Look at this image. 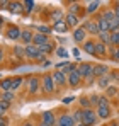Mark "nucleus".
I'll use <instances>...</instances> for the list:
<instances>
[{
    "mask_svg": "<svg viewBox=\"0 0 119 126\" xmlns=\"http://www.w3.org/2000/svg\"><path fill=\"white\" fill-rule=\"evenodd\" d=\"M24 84L29 97H36L38 94H41V75H27Z\"/></svg>",
    "mask_w": 119,
    "mask_h": 126,
    "instance_id": "f257e3e1",
    "label": "nucleus"
},
{
    "mask_svg": "<svg viewBox=\"0 0 119 126\" xmlns=\"http://www.w3.org/2000/svg\"><path fill=\"white\" fill-rule=\"evenodd\" d=\"M56 85L53 80V75L51 73H43L41 75V94L46 95V97H51L55 92H56Z\"/></svg>",
    "mask_w": 119,
    "mask_h": 126,
    "instance_id": "f03ea898",
    "label": "nucleus"
},
{
    "mask_svg": "<svg viewBox=\"0 0 119 126\" xmlns=\"http://www.w3.org/2000/svg\"><path fill=\"white\" fill-rule=\"evenodd\" d=\"M24 53H26V60H34V62H46V55L41 53V49L34 44H27L24 46Z\"/></svg>",
    "mask_w": 119,
    "mask_h": 126,
    "instance_id": "7ed1b4c3",
    "label": "nucleus"
},
{
    "mask_svg": "<svg viewBox=\"0 0 119 126\" xmlns=\"http://www.w3.org/2000/svg\"><path fill=\"white\" fill-rule=\"evenodd\" d=\"M20 34H22V29L17 24H14V22L5 24V38L7 39H10V41H20Z\"/></svg>",
    "mask_w": 119,
    "mask_h": 126,
    "instance_id": "20e7f679",
    "label": "nucleus"
},
{
    "mask_svg": "<svg viewBox=\"0 0 119 126\" xmlns=\"http://www.w3.org/2000/svg\"><path fill=\"white\" fill-rule=\"evenodd\" d=\"M51 75H53V80H55V85H56L58 90L65 89V87H68V77L65 75V72H61V70H55V72H51Z\"/></svg>",
    "mask_w": 119,
    "mask_h": 126,
    "instance_id": "39448f33",
    "label": "nucleus"
},
{
    "mask_svg": "<svg viewBox=\"0 0 119 126\" xmlns=\"http://www.w3.org/2000/svg\"><path fill=\"white\" fill-rule=\"evenodd\" d=\"M82 123H83L85 126H94L95 123H97V111H94L92 107H90V109H83Z\"/></svg>",
    "mask_w": 119,
    "mask_h": 126,
    "instance_id": "423d86ee",
    "label": "nucleus"
},
{
    "mask_svg": "<svg viewBox=\"0 0 119 126\" xmlns=\"http://www.w3.org/2000/svg\"><path fill=\"white\" fill-rule=\"evenodd\" d=\"M83 29H85L87 34H90L92 38H97V36H99V27H97V22H95L94 17L83 21Z\"/></svg>",
    "mask_w": 119,
    "mask_h": 126,
    "instance_id": "0eeeda50",
    "label": "nucleus"
},
{
    "mask_svg": "<svg viewBox=\"0 0 119 126\" xmlns=\"http://www.w3.org/2000/svg\"><path fill=\"white\" fill-rule=\"evenodd\" d=\"M72 38H73V41L77 43V44H83V43L89 39V34H87V31L83 29V26H80V27H77V29L73 31Z\"/></svg>",
    "mask_w": 119,
    "mask_h": 126,
    "instance_id": "6e6552de",
    "label": "nucleus"
},
{
    "mask_svg": "<svg viewBox=\"0 0 119 126\" xmlns=\"http://www.w3.org/2000/svg\"><path fill=\"white\" fill-rule=\"evenodd\" d=\"M41 123H44V125H48V126H56L58 125V118L55 116L53 111H44L41 114Z\"/></svg>",
    "mask_w": 119,
    "mask_h": 126,
    "instance_id": "1a4fd4ad",
    "label": "nucleus"
},
{
    "mask_svg": "<svg viewBox=\"0 0 119 126\" xmlns=\"http://www.w3.org/2000/svg\"><path fill=\"white\" fill-rule=\"evenodd\" d=\"M66 77H68V87H72V89H77V87H80V85L83 84V79L80 77V73L77 70L72 72V73H68Z\"/></svg>",
    "mask_w": 119,
    "mask_h": 126,
    "instance_id": "9d476101",
    "label": "nucleus"
},
{
    "mask_svg": "<svg viewBox=\"0 0 119 126\" xmlns=\"http://www.w3.org/2000/svg\"><path fill=\"white\" fill-rule=\"evenodd\" d=\"M107 56H109V46H105L104 43H100V41H95V58L104 60Z\"/></svg>",
    "mask_w": 119,
    "mask_h": 126,
    "instance_id": "9b49d317",
    "label": "nucleus"
},
{
    "mask_svg": "<svg viewBox=\"0 0 119 126\" xmlns=\"http://www.w3.org/2000/svg\"><path fill=\"white\" fill-rule=\"evenodd\" d=\"M65 24L68 26V29H77V27H80V17L78 16H75V14H65Z\"/></svg>",
    "mask_w": 119,
    "mask_h": 126,
    "instance_id": "f8f14e48",
    "label": "nucleus"
},
{
    "mask_svg": "<svg viewBox=\"0 0 119 126\" xmlns=\"http://www.w3.org/2000/svg\"><path fill=\"white\" fill-rule=\"evenodd\" d=\"M94 73H95V79L105 77V75L111 73V66L105 65V63H97V65H94Z\"/></svg>",
    "mask_w": 119,
    "mask_h": 126,
    "instance_id": "ddd939ff",
    "label": "nucleus"
},
{
    "mask_svg": "<svg viewBox=\"0 0 119 126\" xmlns=\"http://www.w3.org/2000/svg\"><path fill=\"white\" fill-rule=\"evenodd\" d=\"M48 21L51 22V26H55V24H60V22L65 21V14H63L60 9H53V10L49 12V17H48Z\"/></svg>",
    "mask_w": 119,
    "mask_h": 126,
    "instance_id": "4468645a",
    "label": "nucleus"
},
{
    "mask_svg": "<svg viewBox=\"0 0 119 126\" xmlns=\"http://www.w3.org/2000/svg\"><path fill=\"white\" fill-rule=\"evenodd\" d=\"M100 3L99 0H92L85 5V14L87 16H97V12H100Z\"/></svg>",
    "mask_w": 119,
    "mask_h": 126,
    "instance_id": "2eb2a0df",
    "label": "nucleus"
},
{
    "mask_svg": "<svg viewBox=\"0 0 119 126\" xmlns=\"http://www.w3.org/2000/svg\"><path fill=\"white\" fill-rule=\"evenodd\" d=\"M68 7H70V10H68L70 14H75V16H78V17L87 16V14H85V5H82L78 2H70Z\"/></svg>",
    "mask_w": 119,
    "mask_h": 126,
    "instance_id": "dca6fc26",
    "label": "nucleus"
},
{
    "mask_svg": "<svg viewBox=\"0 0 119 126\" xmlns=\"http://www.w3.org/2000/svg\"><path fill=\"white\" fill-rule=\"evenodd\" d=\"M95 38H89L87 41L82 44V49L87 53V55H90V56H95Z\"/></svg>",
    "mask_w": 119,
    "mask_h": 126,
    "instance_id": "f3484780",
    "label": "nucleus"
},
{
    "mask_svg": "<svg viewBox=\"0 0 119 126\" xmlns=\"http://www.w3.org/2000/svg\"><path fill=\"white\" fill-rule=\"evenodd\" d=\"M58 125L61 126H75V119H73V116L70 114V112H61L58 116Z\"/></svg>",
    "mask_w": 119,
    "mask_h": 126,
    "instance_id": "a211bd4d",
    "label": "nucleus"
},
{
    "mask_svg": "<svg viewBox=\"0 0 119 126\" xmlns=\"http://www.w3.org/2000/svg\"><path fill=\"white\" fill-rule=\"evenodd\" d=\"M32 39H34V31H32V29H29V27L22 29V34H20V43H22L24 46H27V44H32Z\"/></svg>",
    "mask_w": 119,
    "mask_h": 126,
    "instance_id": "6ab92c4d",
    "label": "nucleus"
},
{
    "mask_svg": "<svg viewBox=\"0 0 119 126\" xmlns=\"http://www.w3.org/2000/svg\"><path fill=\"white\" fill-rule=\"evenodd\" d=\"M94 19H95V22H97L99 32H111V31H109V24H107V21L100 16V12L97 14V16H94Z\"/></svg>",
    "mask_w": 119,
    "mask_h": 126,
    "instance_id": "aec40b11",
    "label": "nucleus"
},
{
    "mask_svg": "<svg viewBox=\"0 0 119 126\" xmlns=\"http://www.w3.org/2000/svg\"><path fill=\"white\" fill-rule=\"evenodd\" d=\"M46 43H49V36H46V34H41V32H34V39H32V44L34 46H43V44H46Z\"/></svg>",
    "mask_w": 119,
    "mask_h": 126,
    "instance_id": "412c9836",
    "label": "nucleus"
},
{
    "mask_svg": "<svg viewBox=\"0 0 119 126\" xmlns=\"http://www.w3.org/2000/svg\"><path fill=\"white\" fill-rule=\"evenodd\" d=\"M39 49H41V53H43V55H46V56H48V55L56 53V49H58V48H56V44H55L53 41H49V43H46V44H43V46H39Z\"/></svg>",
    "mask_w": 119,
    "mask_h": 126,
    "instance_id": "4be33fe9",
    "label": "nucleus"
},
{
    "mask_svg": "<svg viewBox=\"0 0 119 126\" xmlns=\"http://www.w3.org/2000/svg\"><path fill=\"white\" fill-rule=\"evenodd\" d=\"M9 10L12 14H24V2H10Z\"/></svg>",
    "mask_w": 119,
    "mask_h": 126,
    "instance_id": "5701e85b",
    "label": "nucleus"
},
{
    "mask_svg": "<svg viewBox=\"0 0 119 126\" xmlns=\"http://www.w3.org/2000/svg\"><path fill=\"white\" fill-rule=\"evenodd\" d=\"M112 116V107H97V118L99 119H109Z\"/></svg>",
    "mask_w": 119,
    "mask_h": 126,
    "instance_id": "b1692460",
    "label": "nucleus"
},
{
    "mask_svg": "<svg viewBox=\"0 0 119 126\" xmlns=\"http://www.w3.org/2000/svg\"><path fill=\"white\" fill-rule=\"evenodd\" d=\"M0 90L2 92H12V77L0 79Z\"/></svg>",
    "mask_w": 119,
    "mask_h": 126,
    "instance_id": "393cba45",
    "label": "nucleus"
},
{
    "mask_svg": "<svg viewBox=\"0 0 119 126\" xmlns=\"http://www.w3.org/2000/svg\"><path fill=\"white\" fill-rule=\"evenodd\" d=\"M111 82H112V79H111V75H105V77H100V79H97V87L99 89H107V87H111Z\"/></svg>",
    "mask_w": 119,
    "mask_h": 126,
    "instance_id": "a878e982",
    "label": "nucleus"
},
{
    "mask_svg": "<svg viewBox=\"0 0 119 126\" xmlns=\"http://www.w3.org/2000/svg\"><path fill=\"white\" fill-rule=\"evenodd\" d=\"M26 82V79L24 77H20V75H15V77H12V92H15V90H19L22 84Z\"/></svg>",
    "mask_w": 119,
    "mask_h": 126,
    "instance_id": "bb28decb",
    "label": "nucleus"
},
{
    "mask_svg": "<svg viewBox=\"0 0 119 126\" xmlns=\"http://www.w3.org/2000/svg\"><path fill=\"white\" fill-rule=\"evenodd\" d=\"M12 55H14V56H17V60H19V62H22V60H26L24 46H14V48H12Z\"/></svg>",
    "mask_w": 119,
    "mask_h": 126,
    "instance_id": "cd10ccee",
    "label": "nucleus"
},
{
    "mask_svg": "<svg viewBox=\"0 0 119 126\" xmlns=\"http://www.w3.org/2000/svg\"><path fill=\"white\" fill-rule=\"evenodd\" d=\"M0 101L12 104V102L15 101V92H2V94H0Z\"/></svg>",
    "mask_w": 119,
    "mask_h": 126,
    "instance_id": "c85d7f7f",
    "label": "nucleus"
},
{
    "mask_svg": "<svg viewBox=\"0 0 119 126\" xmlns=\"http://www.w3.org/2000/svg\"><path fill=\"white\" fill-rule=\"evenodd\" d=\"M78 107L80 109H90V107H92V106H90L89 95H80L78 97Z\"/></svg>",
    "mask_w": 119,
    "mask_h": 126,
    "instance_id": "c756f323",
    "label": "nucleus"
},
{
    "mask_svg": "<svg viewBox=\"0 0 119 126\" xmlns=\"http://www.w3.org/2000/svg\"><path fill=\"white\" fill-rule=\"evenodd\" d=\"M97 41L104 43L105 46H111V32H99V36H97Z\"/></svg>",
    "mask_w": 119,
    "mask_h": 126,
    "instance_id": "7c9ffc66",
    "label": "nucleus"
},
{
    "mask_svg": "<svg viewBox=\"0 0 119 126\" xmlns=\"http://www.w3.org/2000/svg\"><path fill=\"white\" fill-rule=\"evenodd\" d=\"M97 107H111V101L105 94H99V106Z\"/></svg>",
    "mask_w": 119,
    "mask_h": 126,
    "instance_id": "2f4dec72",
    "label": "nucleus"
},
{
    "mask_svg": "<svg viewBox=\"0 0 119 126\" xmlns=\"http://www.w3.org/2000/svg\"><path fill=\"white\" fill-rule=\"evenodd\" d=\"M51 26H48V24H39L38 26V32H41V34H46V36H49L51 34Z\"/></svg>",
    "mask_w": 119,
    "mask_h": 126,
    "instance_id": "473e14b6",
    "label": "nucleus"
},
{
    "mask_svg": "<svg viewBox=\"0 0 119 126\" xmlns=\"http://www.w3.org/2000/svg\"><path fill=\"white\" fill-rule=\"evenodd\" d=\"M34 12V2L32 0H26L24 2V14H32Z\"/></svg>",
    "mask_w": 119,
    "mask_h": 126,
    "instance_id": "72a5a7b5",
    "label": "nucleus"
},
{
    "mask_svg": "<svg viewBox=\"0 0 119 126\" xmlns=\"http://www.w3.org/2000/svg\"><path fill=\"white\" fill-rule=\"evenodd\" d=\"M111 46L119 48V29L114 31V32H111Z\"/></svg>",
    "mask_w": 119,
    "mask_h": 126,
    "instance_id": "f704fd0d",
    "label": "nucleus"
},
{
    "mask_svg": "<svg viewBox=\"0 0 119 126\" xmlns=\"http://www.w3.org/2000/svg\"><path fill=\"white\" fill-rule=\"evenodd\" d=\"M118 92H119V89L116 87V85H111V87L105 89V95H107V97H116Z\"/></svg>",
    "mask_w": 119,
    "mask_h": 126,
    "instance_id": "c9c22d12",
    "label": "nucleus"
},
{
    "mask_svg": "<svg viewBox=\"0 0 119 126\" xmlns=\"http://www.w3.org/2000/svg\"><path fill=\"white\" fill-rule=\"evenodd\" d=\"M72 116H73V119H75V123H77V125H78V123H82V118H83V109H80V107H78V109H75Z\"/></svg>",
    "mask_w": 119,
    "mask_h": 126,
    "instance_id": "e433bc0d",
    "label": "nucleus"
},
{
    "mask_svg": "<svg viewBox=\"0 0 119 126\" xmlns=\"http://www.w3.org/2000/svg\"><path fill=\"white\" fill-rule=\"evenodd\" d=\"M51 27H53V29H56L58 32H66V31H70V29H68V26L65 24V21L60 22V24H55V26H51Z\"/></svg>",
    "mask_w": 119,
    "mask_h": 126,
    "instance_id": "4c0bfd02",
    "label": "nucleus"
},
{
    "mask_svg": "<svg viewBox=\"0 0 119 126\" xmlns=\"http://www.w3.org/2000/svg\"><path fill=\"white\" fill-rule=\"evenodd\" d=\"M89 99H90V106H92V107H94V106H99V94H97V92L90 94Z\"/></svg>",
    "mask_w": 119,
    "mask_h": 126,
    "instance_id": "58836bf2",
    "label": "nucleus"
},
{
    "mask_svg": "<svg viewBox=\"0 0 119 126\" xmlns=\"http://www.w3.org/2000/svg\"><path fill=\"white\" fill-rule=\"evenodd\" d=\"M10 109V104L9 102H3V101H0V116H5V112Z\"/></svg>",
    "mask_w": 119,
    "mask_h": 126,
    "instance_id": "ea45409f",
    "label": "nucleus"
},
{
    "mask_svg": "<svg viewBox=\"0 0 119 126\" xmlns=\"http://www.w3.org/2000/svg\"><path fill=\"white\" fill-rule=\"evenodd\" d=\"M109 75H111V79H112V82H119V68H112Z\"/></svg>",
    "mask_w": 119,
    "mask_h": 126,
    "instance_id": "a19ab883",
    "label": "nucleus"
},
{
    "mask_svg": "<svg viewBox=\"0 0 119 126\" xmlns=\"http://www.w3.org/2000/svg\"><path fill=\"white\" fill-rule=\"evenodd\" d=\"M111 7H112V10H114V14H116V17L119 21V0L118 2H111Z\"/></svg>",
    "mask_w": 119,
    "mask_h": 126,
    "instance_id": "79ce46f5",
    "label": "nucleus"
},
{
    "mask_svg": "<svg viewBox=\"0 0 119 126\" xmlns=\"http://www.w3.org/2000/svg\"><path fill=\"white\" fill-rule=\"evenodd\" d=\"M5 63V46H0V68Z\"/></svg>",
    "mask_w": 119,
    "mask_h": 126,
    "instance_id": "37998d69",
    "label": "nucleus"
},
{
    "mask_svg": "<svg viewBox=\"0 0 119 126\" xmlns=\"http://www.w3.org/2000/svg\"><path fill=\"white\" fill-rule=\"evenodd\" d=\"M56 55L61 56V58H66V56H68V51H66V49H63V48H58V49H56Z\"/></svg>",
    "mask_w": 119,
    "mask_h": 126,
    "instance_id": "c03bdc74",
    "label": "nucleus"
},
{
    "mask_svg": "<svg viewBox=\"0 0 119 126\" xmlns=\"http://www.w3.org/2000/svg\"><path fill=\"white\" fill-rule=\"evenodd\" d=\"M73 101H75V97H73V95H70V97H65V99H63V104L68 106V104H72Z\"/></svg>",
    "mask_w": 119,
    "mask_h": 126,
    "instance_id": "a18cd8bd",
    "label": "nucleus"
},
{
    "mask_svg": "<svg viewBox=\"0 0 119 126\" xmlns=\"http://www.w3.org/2000/svg\"><path fill=\"white\" fill-rule=\"evenodd\" d=\"M9 3H10L9 0H2L0 2V9H9Z\"/></svg>",
    "mask_w": 119,
    "mask_h": 126,
    "instance_id": "49530a36",
    "label": "nucleus"
},
{
    "mask_svg": "<svg viewBox=\"0 0 119 126\" xmlns=\"http://www.w3.org/2000/svg\"><path fill=\"white\" fill-rule=\"evenodd\" d=\"M0 125H7L9 126V119H7L5 116H0Z\"/></svg>",
    "mask_w": 119,
    "mask_h": 126,
    "instance_id": "de8ad7c7",
    "label": "nucleus"
},
{
    "mask_svg": "<svg viewBox=\"0 0 119 126\" xmlns=\"http://www.w3.org/2000/svg\"><path fill=\"white\" fill-rule=\"evenodd\" d=\"M22 126H36V125H34L31 119H27V121H24V123H22Z\"/></svg>",
    "mask_w": 119,
    "mask_h": 126,
    "instance_id": "09e8293b",
    "label": "nucleus"
},
{
    "mask_svg": "<svg viewBox=\"0 0 119 126\" xmlns=\"http://www.w3.org/2000/svg\"><path fill=\"white\" fill-rule=\"evenodd\" d=\"M3 26H5V19L0 16V31H2V27H3Z\"/></svg>",
    "mask_w": 119,
    "mask_h": 126,
    "instance_id": "8fccbe9b",
    "label": "nucleus"
},
{
    "mask_svg": "<svg viewBox=\"0 0 119 126\" xmlns=\"http://www.w3.org/2000/svg\"><path fill=\"white\" fill-rule=\"evenodd\" d=\"M112 60H119V48H116V55H114Z\"/></svg>",
    "mask_w": 119,
    "mask_h": 126,
    "instance_id": "3c124183",
    "label": "nucleus"
},
{
    "mask_svg": "<svg viewBox=\"0 0 119 126\" xmlns=\"http://www.w3.org/2000/svg\"><path fill=\"white\" fill-rule=\"evenodd\" d=\"M105 126H118V121H111V123H107Z\"/></svg>",
    "mask_w": 119,
    "mask_h": 126,
    "instance_id": "603ef678",
    "label": "nucleus"
},
{
    "mask_svg": "<svg viewBox=\"0 0 119 126\" xmlns=\"http://www.w3.org/2000/svg\"><path fill=\"white\" fill-rule=\"evenodd\" d=\"M38 126H48V125H44V123H41V121H39V125H38Z\"/></svg>",
    "mask_w": 119,
    "mask_h": 126,
    "instance_id": "864d4df0",
    "label": "nucleus"
},
{
    "mask_svg": "<svg viewBox=\"0 0 119 126\" xmlns=\"http://www.w3.org/2000/svg\"><path fill=\"white\" fill-rule=\"evenodd\" d=\"M75 126H85V125H83V123H78V125H75Z\"/></svg>",
    "mask_w": 119,
    "mask_h": 126,
    "instance_id": "5fc2aeb1",
    "label": "nucleus"
},
{
    "mask_svg": "<svg viewBox=\"0 0 119 126\" xmlns=\"http://www.w3.org/2000/svg\"><path fill=\"white\" fill-rule=\"evenodd\" d=\"M0 126H7V125H0Z\"/></svg>",
    "mask_w": 119,
    "mask_h": 126,
    "instance_id": "6e6d98bb",
    "label": "nucleus"
},
{
    "mask_svg": "<svg viewBox=\"0 0 119 126\" xmlns=\"http://www.w3.org/2000/svg\"><path fill=\"white\" fill-rule=\"evenodd\" d=\"M118 126H119V119H118Z\"/></svg>",
    "mask_w": 119,
    "mask_h": 126,
    "instance_id": "4d7b16f0",
    "label": "nucleus"
},
{
    "mask_svg": "<svg viewBox=\"0 0 119 126\" xmlns=\"http://www.w3.org/2000/svg\"><path fill=\"white\" fill-rule=\"evenodd\" d=\"M118 97H119V92H118Z\"/></svg>",
    "mask_w": 119,
    "mask_h": 126,
    "instance_id": "13d9d810",
    "label": "nucleus"
},
{
    "mask_svg": "<svg viewBox=\"0 0 119 126\" xmlns=\"http://www.w3.org/2000/svg\"><path fill=\"white\" fill-rule=\"evenodd\" d=\"M56 126H61V125H56Z\"/></svg>",
    "mask_w": 119,
    "mask_h": 126,
    "instance_id": "bf43d9fd",
    "label": "nucleus"
}]
</instances>
